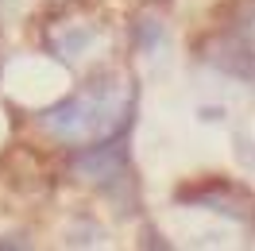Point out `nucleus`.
<instances>
[{
    "mask_svg": "<svg viewBox=\"0 0 255 251\" xmlns=\"http://www.w3.org/2000/svg\"><path fill=\"white\" fill-rule=\"evenodd\" d=\"M131 116V89L109 74L105 81H93L85 93L70 97L43 116V127L66 143H101L112 139Z\"/></svg>",
    "mask_w": 255,
    "mask_h": 251,
    "instance_id": "f257e3e1",
    "label": "nucleus"
},
{
    "mask_svg": "<svg viewBox=\"0 0 255 251\" xmlns=\"http://www.w3.org/2000/svg\"><path fill=\"white\" fill-rule=\"evenodd\" d=\"M120 166H124V155L109 139H101L97 147H85V155L78 158V174H85L89 182H109V178H116Z\"/></svg>",
    "mask_w": 255,
    "mask_h": 251,
    "instance_id": "f03ea898",
    "label": "nucleus"
}]
</instances>
